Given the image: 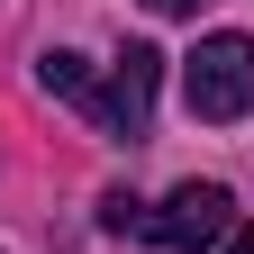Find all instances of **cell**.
Segmentation results:
<instances>
[{
    "mask_svg": "<svg viewBox=\"0 0 254 254\" xmlns=\"http://www.w3.org/2000/svg\"><path fill=\"white\" fill-rule=\"evenodd\" d=\"M37 82L55 91V100H73V109H100V82H91L82 55H37Z\"/></svg>",
    "mask_w": 254,
    "mask_h": 254,
    "instance_id": "277c9868",
    "label": "cell"
},
{
    "mask_svg": "<svg viewBox=\"0 0 254 254\" xmlns=\"http://www.w3.org/2000/svg\"><path fill=\"white\" fill-rule=\"evenodd\" d=\"M145 9H154V18H190L200 0H145Z\"/></svg>",
    "mask_w": 254,
    "mask_h": 254,
    "instance_id": "8992f818",
    "label": "cell"
},
{
    "mask_svg": "<svg viewBox=\"0 0 254 254\" xmlns=\"http://www.w3.org/2000/svg\"><path fill=\"white\" fill-rule=\"evenodd\" d=\"M145 236L164 245V254H209V245H227V236H236V200H227L218 182H182L173 200L145 218Z\"/></svg>",
    "mask_w": 254,
    "mask_h": 254,
    "instance_id": "7a4b0ae2",
    "label": "cell"
},
{
    "mask_svg": "<svg viewBox=\"0 0 254 254\" xmlns=\"http://www.w3.org/2000/svg\"><path fill=\"white\" fill-rule=\"evenodd\" d=\"M154 82H164V55L154 46H127L118 64H109V82H100V118L109 136H145V118H154Z\"/></svg>",
    "mask_w": 254,
    "mask_h": 254,
    "instance_id": "3957f363",
    "label": "cell"
},
{
    "mask_svg": "<svg viewBox=\"0 0 254 254\" xmlns=\"http://www.w3.org/2000/svg\"><path fill=\"white\" fill-rule=\"evenodd\" d=\"M100 227L127 236V227H145V218H136V200H127V190H109V200H100Z\"/></svg>",
    "mask_w": 254,
    "mask_h": 254,
    "instance_id": "5b68a950",
    "label": "cell"
},
{
    "mask_svg": "<svg viewBox=\"0 0 254 254\" xmlns=\"http://www.w3.org/2000/svg\"><path fill=\"white\" fill-rule=\"evenodd\" d=\"M218 254H254V227H236V236H227V245H218Z\"/></svg>",
    "mask_w": 254,
    "mask_h": 254,
    "instance_id": "52a82bcc",
    "label": "cell"
},
{
    "mask_svg": "<svg viewBox=\"0 0 254 254\" xmlns=\"http://www.w3.org/2000/svg\"><path fill=\"white\" fill-rule=\"evenodd\" d=\"M182 100H190V118H209V127H227V118H245L254 109V37H200L190 46V64H182Z\"/></svg>",
    "mask_w": 254,
    "mask_h": 254,
    "instance_id": "6da1fadb",
    "label": "cell"
}]
</instances>
